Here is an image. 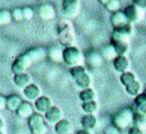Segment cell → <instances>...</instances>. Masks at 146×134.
<instances>
[{"label": "cell", "instance_id": "7", "mask_svg": "<svg viewBox=\"0 0 146 134\" xmlns=\"http://www.w3.org/2000/svg\"><path fill=\"white\" fill-rule=\"evenodd\" d=\"M62 10L67 18H74L81 10V3L78 0H64L62 3Z\"/></svg>", "mask_w": 146, "mask_h": 134}, {"label": "cell", "instance_id": "41", "mask_svg": "<svg viewBox=\"0 0 146 134\" xmlns=\"http://www.w3.org/2000/svg\"><path fill=\"white\" fill-rule=\"evenodd\" d=\"M142 93H145V95H146V87L144 88V92H142Z\"/></svg>", "mask_w": 146, "mask_h": 134}, {"label": "cell", "instance_id": "4", "mask_svg": "<svg viewBox=\"0 0 146 134\" xmlns=\"http://www.w3.org/2000/svg\"><path fill=\"white\" fill-rule=\"evenodd\" d=\"M27 124L32 134H48L49 132V128L46 125L44 116L37 112L33 114L30 119H27Z\"/></svg>", "mask_w": 146, "mask_h": 134}, {"label": "cell", "instance_id": "23", "mask_svg": "<svg viewBox=\"0 0 146 134\" xmlns=\"http://www.w3.org/2000/svg\"><path fill=\"white\" fill-rule=\"evenodd\" d=\"M22 99L18 95H10L7 97V109L10 111H17V109L21 106L22 104Z\"/></svg>", "mask_w": 146, "mask_h": 134}, {"label": "cell", "instance_id": "38", "mask_svg": "<svg viewBox=\"0 0 146 134\" xmlns=\"http://www.w3.org/2000/svg\"><path fill=\"white\" fill-rule=\"evenodd\" d=\"M7 109V97L0 95V110Z\"/></svg>", "mask_w": 146, "mask_h": 134}, {"label": "cell", "instance_id": "34", "mask_svg": "<svg viewBox=\"0 0 146 134\" xmlns=\"http://www.w3.org/2000/svg\"><path fill=\"white\" fill-rule=\"evenodd\" d=\"M22 13H23V19H26V20L32 19L33 15H35V12H33V9L31 7L22 8Z\"/></svg>", "mask_w": 146, "mask_h": 134}, {"label": "cell", "instance_id": "14", "mask_svg": "<svg viewBox=\"0 0 146 134\" xmlns=\"http://www.w3.org/2000/svg\"><path fill=\"white\" fill-rule=\"evenodd\" d=\"M33 111H35L33 105L30 104V102H27V101H23L22 104H21V106L17 109L15 114H17L19 118H23V119H30V118L35 114Z\"/></svg>", "mask_w": 146, "mask_h": 134}, {"label": "cell", "instance_id": "30", "mask_svg": "<svg viewBox=\"0 0 146 134\" xmlns=\"http://www.w3.org/2000/svg\"><path fill=\"white\" fill-rule=\"evenodd\" d=\"M100 54H101V56H103L104 60H111L113 61L114 59L117 58V54H115V51H114V49L111 47V45L105 46V47L101 50Z\"/></svg>", "mask_w": 146, "mask_h": 134}, {"label": "cell", "instance_id": "1", "mask_svg": "<svg viewBox=\"0 0 146 134\" xmlns=\"http://www.w3.org/2000/svg\"><path fill=\"white\" fill-rule=\"evenodd\" d=\"M135 111L131 107H123L119 111H117L111 118V124L115 125L118 129H129L133 125Z\"/></svg>", "mask_w": 146, "mask_h": 134}, {"label": "cell", "instance_id": "39", "mask_svg": "<svg viewBox=\"0 0 146 134\" xmlns=\"http://www.w3.org/2000/svg\"><path fill=\"white\" fill-rule=\"evenodd\" d=\"M76 134H94L92 132H90V130H85V129H81V130H78Z\"/></svg>", "mask_w": 146, "mask_h": 134}, {"label": "cell", "instance_id": "9", "mask_svg": "<svg viewBox=\"0 0 146 134\" xmlns=\"http://www.w3.org/2000/svg\"><path fill=\"white\" fill-rule=\"evenodd\" d=\"M51 107H53V105H51V100L46 96L38 97V99L35 101V104H33V109H35L36 112L40 114V115L41 114L45 115Z\"/></svg>", "mask_w": 146, "mask_h": 134}, {"label": "cell", "instance_id": "31", "mask_svg": "<svg viewBox=\"0 0 146 134\" xmlns=\"http://www.w3.org/2000/svg\"><path fill=\"white\" fill-rule=\"evenodd\" d=\"M133 127L140 128L141 130H144V132H145V129H146V116H144V115H140V114H136V112H135Z\"/></svg>", "mask_w": 146, "mask_h": 134}, {"label": "cell", "instance_id": "25", "mask_svg": "<svg viewBox=\"0 0 146 134\" xmlns=\"http://www.w3.org/2000/svg\"><path fill=\"white\" fill-rule=\"evenodd\" d=\"M124 89H126V93L132 97H137L139 95L142 93V86L139 81H135L133 83H131L129 86L124 87Z\"/></svg>", "mask_w": 146, "mask_h": 134}, {"label": "cell", "instance_id": "33", "mask_svg": "<svg viewBox=\"0 0 146 134\" xmlns=\"http://www.w3.org/2000/svg\"><path fill=\"white\" fill-rule=\"evenodd\" d=\"M103 4L105 5V8L109 10V12H119L121 9V1L118 0H108V1H103Z\"/></svg>", "mask_w": 146, "mask_h": 134}, {"label": "cell", "instance_id": "2", "mask_svg": "<svg viewBox=\"0 0 146 134\" xmlns=\"http://www.w3.org/2000/svg\"><path fill=\"white\" fill-rule=\"evenodd\" d=\"M63 61L69 68L81 66L85 63V56H83L82 51L78 47H76V46H67L63 50Z\"/></svg>", "mask_w": 146, "mask_h": 134}, {"label": "cell", "instance_id": "21", "mask_svg": "<svg viewBox=\"0 0 146 134\" xmlns=\"http://www.w3.org/2000/svg\"><path fill=\"white\" fill-rule=\"evenodd\" d=\"M30 59L32 60V63L35 61H40V60H44V59L48 56V51L42 47H35V49H31V50L26 51Z\"/></svg>", "mask_w": 146, "mask_h": 134}, {"label": "cell", "instance_id": "13", "mask_svg": "<svg viewBox=\"0 0 146 134\" xmlns=\"http://www.w3.org/2000/svg\"><path fill=\"white\" fill-rule=\"evenodd\" d=\"M38 15H40V18L44 20L54 19V17H55V8L51 4L45 3V4L40 5V8H38Z\"/></svg>", "mask_w": 146, "mask_h": 134}, {"label": "cell", "instance_id": "11", "mask_svg": "<svg viewBox=\"0 0 146 134\" xmlns=\"http://www.w3.org/2000/svg\"><path fill=\"white\" fill-rule=\"evenodd\" d=\"M23 96H25V99L27 100V102H31V101L35 102L38 97H41L40 87L36 86V84H33V83H31L27 88L23 89Z\"/></svg>", "mask_w": 146, "mask_h": 134}, {"label": "cell", "instance_id": "19", "mask_svg": "<svg viewBox=\"0 0 146 134\" xmlns=\"http://www.w3.org/2000/svg\"><path fill=\"white\" fill-rule=\"evenodd\" d=\"M86 63L88 64L90 68H99V66L103 65L104 59L100 53L92 51V53H88V55L86 56Z\"/></svg>", "mask_w": 146, "mask_h": 134}, {"label": "cell", "instance_id": "24", "mask_svg": "<svg viewBox=\"0 0 146 134\" xmlns=\"http://www.w3.org/2000/svg\"><path fill=\"white\" fill-rule=\"evenodd\" d=\"M110 22H111V24H113V28L119 27V26H123V24H126V23H129L128 20H127V18H126V15H124V13L121 12V10L111 14Z\"/></svg>", "mask_w": 146, "mask_h": 134}, {"label": "cell", "instance_id": "6", "mask_svg": "<svg viewBox=\"0 0 146 134\" xmlns=\"http://www.w3.org/2000/svg\"><path fill=\"white\" fill-rule=\"evenodd\" d=\"M32 64L33 63L30 59V56L25 53V54H22V55L17 56L14 63L12 64V72L14 73V76H17V74H23V73H26V70H27Z\"/></svg>", "mask_w": 146, "mask_h": 134}, {"label": "cell", "instance_id": "40", "mask_svg": "<svg viewBox=\"0 0 146 134\" xmlns=\"http://www.w3.org/2000/svg\"><path fill=\"white\" fill-rule=\"evenodd\" d=\"M3 129H4V122L0 119V132H3Z\"/></svg>", "mask_w": 146, "mask_h": 134}, {"label": "cell", "instance_id": "27", "mask_svg": "<svg viewBox=\"0 0 146 134\" xmlns=\"http://www.w3.org/2000/svg\"><path fill=\"white\" fill-rule=\"evenodd\" d=\"M96 93L92 88H87V89H82L80 92V100L83 102H90V101H96Z\"/></svg>", "mask_w": 146, "mask_h": 134}, {"label": "cell", "instance_id": "15", "mask_svg": "<svg viewBox=\"0 0 146 134\" xmlns=\"http://www.w3.org/2000/svg\"><path fill=\"white\" fill-rule=\"evenodd\" d=\"M13 82H14V86L17 87V88L25 89L31 84V82H32V77H31L28 73L17 74V76H14V78H13Z\"/></svg>", "mask_w": 146, "mask_h": 134}, {"label": "cell", "instance_id": "29", "mask_svg": "<svg viewBox=\"0 0 146 134\" xmlns=\"http://www.w3.org/2000/svg\"><path fill=\"white\" fill-rule=\"evenodd\" d=\"M119 81H121L122 86L127 87V86H129L131 83H133L135 81H137V79H136V77H135V74L132 73V72L128 70V72H126V73L121 74V77H119Z\"/></svg>", "mask_w": 146, "mask_h": 134}, {"label": "cell", "instance_id": "43", "mask_svg": "<svg viewBox=\"0 0 146 134\" xmlns=\"http://www.w3.org/2000/svg\"><path fill=\"white\" fill-rule=\"evenodd\" d=\"M145 18H146V12H145Z\"/></svg>", "mask_w": 146, "mask_h": 134}, {"label": "cell", "instance_id": "3", "mask_svg": "<svg viewBox=\"0 0 146 134\" xmlns=\"http://www.w3.org/2000/svg\"><path fill=\"white\" fill-rule=\"evenodd\" d=\"M69 74L73 78L74 83L77 84L78 88L82 89H87L91 86V77L88 76L87 70L83 65L81 66H74V68H69Z\"/></svg>", "mask_w": 146, "mask_h": 134}, {"label": "cell", "instance_id": "20", "mask_svg": "<svg viewBox=\"0 0 146 134\" xmlns=\"http://www.w3.org/2000/svg\"><path fill=\"white\" fill-rule=\"evenodd\" d=\"M81 125H82V129L92 132L96 128V125H98V119H96L95 115H86L85 114L81 118Z\"/></svg>", "mask_w": 146, "mask_h": 134}, {"label": "cell", "instance_id": "36", "mask_svg": "<svg viewBox=\"0 0 146 134\" xmlns=\"http://www.w3.org/2000/svg\"><path fill=\"white\" fill-rule=\"evenodd\" d=\"M12 18L14 20H22L23 19V13H22V8H15L12 12Z\"/></svg>", "mask_w": 146, "mask_h": 134}, {"label": "cell", "instance_id": "37", "mask_svg": "<svg viewBox=\"0 0 146 134\" xmlns=\"http://www.w3.org/2000/svg\"><path fill=\"white\" fill-rule=\"evenodd\" d=\"M133 4L136 7H139L141 10H145L146 12V0H133Z\"/></svg>", "mask_w": 146, "mask_h": 134}, {"label": "cell", "instance_id": "35", "mask_svg": "<svg viewBox=\"0 0 146 134\" xmlns=\"http://www.w3.org/2000/svg\"><path fill=\"white\" fill-rule=\"evenodd\" d=\"M104 134H122V130L118 129L115 125L109 124V125H106L105 129H104Z\"/></svg>", "mask_w": 146, "mask_h": 134}, {"label": "cell", "instance_id": "32", "mask_svg": "<svg viewBox=\"0 0 146 134\" xmlns=\"http://www.w3.org/2000/svg\"><path fill=\"white\" fill-rule=\"evenodd\" d=\"M12 13L7 9H0V26H7L12 22Z\"/></svg>", "mask_w": 146, "mask_h": 134}, {"label": "cell", "instance_id": "5", "mask_svg": "<svg viewBox=\"0 0 146 134\" xmlns=\"http://www.w3.org/2000/svg\"><path fill=\"white\" fill-rule=\"evenodd\" d=\"M110 45L115 51L117 56H126V54L129 51V38H123L111 35Z\"/></svg>", "mask_w": 146, "mask_h": 134}, {"label": "cell", "instance_id": "22", "mask_svg": "<svg viewBox=\"0 0 146 134\" xmlns=\"http://www.w3.org/2000/svg\"><path fill=\"white\" fill-rule=\"evenodd\" d=\"M54 130L56 134H72L73 132V125L71 124V122L67 119L60 120L59 123H56L54 125Z\"/></svg>", "mask_w": 146, "mask_h": 134}, {"label": "cell", "instance_id": "16", "mask_svg": "<svg viewBox=\"0 0 146 134\" xmlns=\"http://www.w3.org/2000/svg\"><path fill=\"white\" fill-rule=\"evenodd\" d=\"M133 111L136 114L146 116V95L141 93L133 100Z\"/></svg>", "mask_w": 146, "mask_h": 134}, {"label": "cell", "instance_id": "42", "mask_svg": "<svg viewBox=\"0 0 146 134\" xmlns=\"http://www.w3.org/2000/svg\"><path fill=\"white\" fill-rule=\"evenodd\" d=\"M0 134H4V133H3V132H0Z\"/></svg>", "mask_w": 146, "mask_h": 134}, {"label": "cell", "instance_id": "10", "mask_svg": "<svg viewBox=\"0 0 146 134\" xmlns=\"http://www.w3.org/2000/svg\"><path fill=\"white\" fill-rule=\"evenodd\" d=\"M44 119H45V122L49 123V124L55 125L56 123L63 120V111H62L58 106H53L45 115H44Z\"/></svg>", "mask_w": 146, "mask_h": 134}, {"label": "cell", "instance_id": "8", "mask_svg": "<svg viewBox=\"0 0 146 134\" xmlns=\"http://www.w3.org/2000/svg\"><path fill=\"white\" fill-rule=\"evenodd\" d=\"M123 13H124V15H126V18H127V20H128L129 23H137V22H140L141 20V18H142V10L140 9L139 7H136V5L132 3V4H129V5H127L126 8H124V10H123Z\"/></svg>", "mask_w": 146, "mask_h": 134}, {"label": "cell", "instance_id": "26", "mask_svg": "<svg viewBox=\"0 0 146 134\" xmlns=\"http://www.w3.org/2000/svg\"><path fill=\"white\" fill-rule=\"evenodd\" d=\"M48 56L50 60L55 61V63H59V61L63 60V50H60L56 46H53L48 50Z\"/></svg>", "mask_w": 146, "mask_h": 134}, {"label": "cell", "instance_id": "12", "mask_svg": "<svg viewBox=\"0 0 146 134\" xmlns=\"http://www.w3.org/2000/svg\"><path fill=\"white\" fill-rule=\"evenodd\" d=\"M59 38H60V41L63 43H72L73 33H72V27L68 23L59 24Z\"/></svg>", "mask_w": 146, "mask_h": 134}, {"label": "cell", "instance_id": "18", "mask_svg": "<svg viewBox=\"0 0 146 134\" xmlns=\"http://www.w3.org/2000/svg\"><path fill=\"white\" fill-rule=\"evenodd\" d=\"M132 32H133L132 24L131 23H126V24H123V26H119V27L113 28L111 35L119 36V37H124V38H129L132 36Z\"/></svg>", "mask_w": 146, "mask_h": 134}, {"label": "cell", "instance_id": "28", "mask_svg": "<svg viewBox=\"0 0 146 134\" xmlns=\"http://www.w3.org/2000/svg\"><path fill=\"white\" fill-rule=\"evenodd\" d=\"M99 109V105L96 101H90V102H83L82 104V110L86 115H94Z\"/></svg>", "mask_w": 146, "mask_h": 134}, {"label": "cell", "instance_id": "17", "mask_svg": "<svg viewBox=\"0 0 146 134\" xmlns=\"http://www.w3.org/2000/svg\"><path fill=\"white\" fill-rule=\"evenodd\" d=\"M113 68L121 74L128 72L129 61H128V59H127V56H117L113 60Z\"/></svg>", "mask_w": 146, "mask_h": 134}]
</instances>
